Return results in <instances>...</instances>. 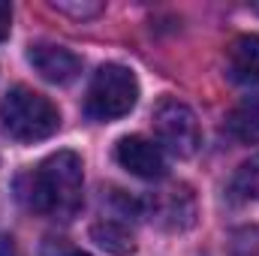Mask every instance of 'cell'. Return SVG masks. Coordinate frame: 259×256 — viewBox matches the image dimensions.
<instances>
[{
	"label": "cell",
	"instance_id": "cell-1",
	"mask_svg": "<svg viewBox=\"0 0 259 256\" xmlns=\"http://www.w3.org/2000/svg\"><path fill=\"white\" fill-rule=\"evenodd\" d=\"M15 193L27 211L52 217V220H72L84 202V172L81 157L72 151H58L46 157L36 169L18 175Z\"/></svg>",
	"mask_w": 259,
	"mask_h": 256
},
{
	"label": "cell",
	"instance_id": "cell-2",
	"mask_svg": "<svg viewBox=\"0 0 259 256\" xmlns=\"http://www.w3.org/2000/svg\"><path fill=\"white\" fill-rule=\"evenodd\" d=\"M0 127L15 142H42L61 127L58 106L33 88H9L0 97Z\"/></svg>",
	"mask_w": 259,
	"mask_h": 256
},
{
	"label": "cell",
	"instance_id": "cell-3",
	"mask_svg": "<svg viewBox=\"0 0 259 256\" xmlns=\"http://www.w3.org/2000/svg\"><path fill=\"white\" fill-rule=\"evenodd\" d=\"M139 100V81L133 69L121 64H103L88 88L84 97V112L94 121H115L124 118Z\"/></svg>",
	"mask_w": 259,
	"mask_h": 256
},
{
	"label": "cell",
	"instance_id": "cell-4",
	"mask_svg": "<svg viewBox=\"0 0 259 256\" xmlns=\"http://www.w3.org/2000/svg\"><path fill=\"white\" fill-rule=\"evenodd\" d=\"M154 133H157V142L163 148H169L175 157H193L199 151V142H202L193 109L172 100V97L157 103V109H154Z\"/></svg>",
	"mask_w": 259,
	"mask_h": 256
},
{
	"label": "cell",
	"instance_id": "cell-5",
	"mask_svg": "<svg viewBox=\"0 0 259 256\" xmlns=\"http://www.w3.org/2000/svg\"><path fill=\"white\" fill-rule=\"evenodd\" d=\"M115 157L136 178L154 181V178L166 175V157H163L160 145L145 139V136H124L118 142V148H115Z\"/></svg>",
	"mask_w": 259,
	"mask_h": 256
},
{
	"label": "cell",
	"instance_id": "cell-6",
	"mask_svg": "<svg viewBox=\"0 0 259 256\" xmlns=\"http://www.w3.org/2000/svg\"><path fill=\"white\" fill-rule=\"evenodd\" d=\"M27 61L52 84H69L81 72V58L75 52L64 49V46H55V42H36V46H30L27 49Z\"/></svg>",
	"mask_w": 259,
	"mask_h": 256
},
{
	"label": "cell",
	"instance_id": "cell-7",
	"mask_svg": "<svg viewBox=\"0 0 259 256\" xmlns=\"http://www.w3.org/2000/svg\"><path fill=\"white\" fill-rule=\"evenodd\" d=\"M151 220L163 223L166 229H187L196 217V202L187 187H169L148 199Z\"/></svg>",
	"mask_w": 259,
	"mask_h": 256
},
{
	"label": "cell",
	"instance_id": "cell-8",
	"mask_svg": "<svg viewBox=\"0 0 259 256\" xmlns=\"http://www.w3.org/2000/svg\"><path fill=\"white\" fill-rule=\"evenodd\" d=\"M226 69L238 84H259V33H244L229 46Z\"/></svg>",
	"mask_w": 259,
	"mask_h": 256
},
{
	"label": "cell",
	"instance_id": "cell-9",
	"mask_svg": "<svg viewBox=\"0 0 259 256\" xmlns=\"http://www.w3.org/2000/svg\"><path fill=\"white\" fill-rule=\"evenodd\" d=\"M229 136H235L244 145H259V94L244 97L226 118Z\"/></svg>",
	"mask_w": 259,
	"mask_h": 256
},
{
	"label": "cell",
	"instance_id": "cell-10",
	"mask_svg": "<svg viewBox=\"0 0 259 256\" xmlns=\"http://www.w3.org/2000/svg\"><path fill=\"white\" fill-rule=\"evenodd\" d=\"M91 238L100 247H106L109 253H118V256H127L136 250L133 232H130L124 223H118V220H100V223H94L91 226Z\"/></svg>",
	"mask_w": 259,
	"mask_h": 256
},
{
	"label": "cell",
	"instance_id": "cell-11",
	"mask_svg": "<svg viewBox=\"0 0 259 256\" xmlns=\"http://www.w3.org/2000/svg\"><path fill=\"white\" fill-rule=\"evenodd\" d=\"M229 193L235 196V199H256L259 202V154L256 157H250V160H244L238 169H235V175H232V184H229Z\"/></svg>",
	"mask_w": 259,
	"mask_h": 256
},
{
	"label": "cell",
	"instance_id": "cell-12",
	"mask_svg": "<svg viewBox=\"0 0 259 256\" xmlns=\"http://www.w3.org/2000/svg\"><path fill=\"white\" fill-rule=\"evenodd\" d=\"M229 256H259V226H241L229 238Z\"/></svg>",
	"mask_w": 259,
	"mask_h": 256
},
{
	"label": "cell",
	"instance_id": "cell-13",
	"mask_svg": "<svg viewBox=\"0 0 259 256\" xmlns=\"http://www.w3.org/2000/svg\"><path fill=\"white\" fill-rule=\"evenodd\" d=\"M55 9L72 15V18H94L103 12V3H55Z\"/></svg>",
	"mask_w": 259,
	"mask_h": 256
},
{
	"label": "cell",
	"instance_id": "cell-14",
	"mask_svg": "<svg viewBox=\"0 0 259 256\" xmlns=\"http://www.w3.org/2000/svg\"><path fill=\"white\" fill-rule=\"evenodd\" d=\"M9 30H12V6L0 0V42L9 36Z\"/></svg>",
	"mask_w": 259,
	"mask_h": 256
},
{
	"label": "cell",
	"instance_id": "cell-15",
	"mask_svg": "<svg viewBox=\"0 0 259 256\" xmlns=\"http://www.w3.org/2000/svg\"><path fill=\"white\" fill-rule=\"evenodd\" d=\"M0 256H21V253L15 250V244H12V241H3V244H0Z\"/></svg>",
	"mask_w": 259,
	"mask_h": 256
},
{
	"label": "cell",
	"instance_id": "cell-16",
	"mask_svg": "<svg viewBox=\"0 0 259 256\" xmlns=\"http://www.w3.org/2000/svg\"><path fill=\"white\" fill-rule=\"evenodd\" d=\"M81 256H84V253H81Z\"/></svg>",
	"mask_w": 259,
	"mask_h": 256
}]
</instances>
